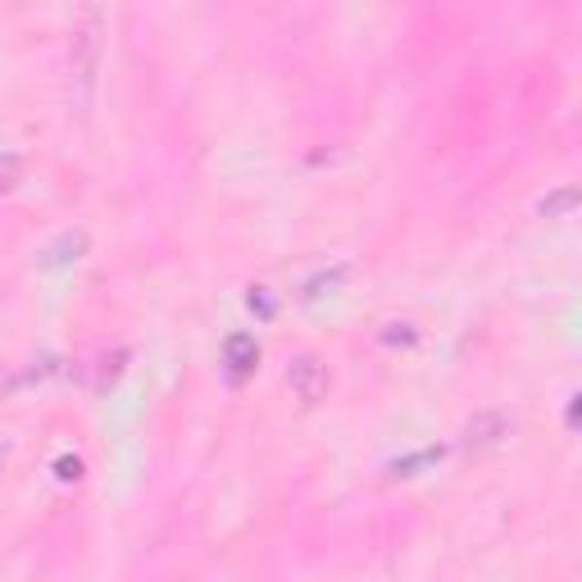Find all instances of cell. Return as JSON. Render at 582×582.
Listing matches in <instances>:
<instances>
[{
  "mask_svg": "<svg viewBox=\"0 0 582 582\" xmlns=\"http://www.w3.org/2000/svg\"><path fill=\"white\" fill-rule=\"evenodd\" d=\"M287 382H292V392L300 405H319L328 396V387H332V373L319 356H296L292 369H287Z\"/></svg>",
  "mask_w": 582,
  "mask_h": 582,
  "instance_id": "obj_2",
  "label": "cell"
},
{
  "mask_svg": "<svg viewBox=\"0 0 582 582\" xmlns=\"http://www.w3.org/2000/svg\"><path fill=\"white\" fill-rule=\"evenodd\" d=\"M433 459H442V446H428V451H419V455L396 459L392 474H396V478H414V469H423V464H433Z\"/></svg>",
  "mask_w": 582,
  "mask_h": 582,
  "instance_id": "obj_8",
  "label": "cell"
},
{
  "mask_svg": "<svg viewBox=\"0 0 582 582\" xmlns=\"http://www.w3.org/2000/svg\"><path fill=\"white\" fill-rule=\"evenodd\" d=\"M255 369H260V341L251 332H232L223 341V373H227V382L242 387Z\"/></svg>",
  "mask_w": 582,
  "mask_h": 582,
  "instance_id": "obj_3",
  "label": "cell"
},
{
  "mask_svg": "<svg viewBox=\"0 0 582 582\" xmlns=\"http://www.w3.org/2000/svg\"><path fill=\"white\" fill-rule=\"evenodd\" d=\"M251 309H260V315H274V292H268V287H251Z\"/></svg>",
  "mask_w": 582,
  "mask_h": 582,
  "instance_id": "obj_10",
  "label": "cell"
},
{
  "mask_svg": "<svg viewBox=\"0 0 582 582\" xmlns=\"http://www.w3.org/2000/svg\"><path fill=\"white\" fill-rule=\"evenodd\" d=\"M23 173H28V160H23V155H19V150H0V197L19 191Z\"/></svg>",
  "mask_w": 582,
  "mask_h": 582,
  "instance_id": "obj_7",
  "label": "cell"
},
{
  "mask_svg": "<svg viewBox=\"0 0 582 582\" xmlns=\"http://www.w3.org/2000/svg\"><path fill=\"white\" fill-rule=\"evenodd\" d=\"M55 469H60L64 483H77V478H83V459H68V455H64V459L55 464Z\"/></svg>",
  "mask_w": 582,
  "mask_h": 582,
  "instance_id": "obj_11",
  "label": "cell"
},
{
  "mask_svg": "<svg viewBox=\"0 0 582 582\" xmlns=\"http://www.w3.org/2000/svg\"><path fill=\"white\" fill-rule=\"evenodd\" d=\"M100 36H105V23H100V10L87 6L83 19L73 23V42H68V77L77 87V100H92V87H96V68H100Z\"/></svg>",
  "mask_w": 582,
  "mask_h": 582,
  "instance_id": "obj_1",
  "label": "cell"
},
{
  "mask_svg": "<svg viewBox=\"0 0 582 582\" xmlns=\"http://www.w3.org/2000/svg\"><path fill=\"white\" fill-rule=\"evenodd\" d=\"M500 437H510V419L500 414V410H483V414H474L469 423H464V433H459V442H464V446H474V451L496 446Z\"/></svg>",
  "mask_w": 582,
  "mask_h": 582,
  "instance_id": "obj_4",
  "label": "cell"
},
{
  "mask_svg": "<svg viewBox=\"0 0 582 582\" xmlns=\"http://www.w3.org/2000/svg\"><path fill=\"white\" fill-rule=\"evenodd\" d=\"M346 278H351V264H332V268H324V274H315V278H309V283L300 287V300H315V296L341 287Z\"/></svg>",
  "mask_w": 582,
  "mask_h": 582,
  "instance_id": "obj_6",
  "label": "cell"
},
{
  "mask_svg": "<svg viewBox=\"0 0 582 582\" xmlns=\"http://www.w3.org/2000/svg\"><path fill=\"white\" fill-rule=\"evenodd\" d=\"M573 201H578V191H573V187H560L555 197L541 201V214H547V219H564V214L573 210Z\"/></svg>",
  "mask_w": 582,
  "mask_h": 582,
  "instance_id": "obj_9",
  "label": "cell"
},
{
  "mask_svg": "<svg viewBox=\"0 0 582 582\" xmlns=\"http://www.w3.org/2000/svg\"><path fill=\"white\" fill-rule=\"evenodd\" d=\"M87 246H92V237H87V227H64L60 237L46 246V255H42V264L46 268H60V264H73V260H83L87 255Z\"/></svg>",
  "mask_w": 582,
  "mask_h": 582,
  "instance_id": "obj_5",
  "label": "cell"
}]
</instances>
